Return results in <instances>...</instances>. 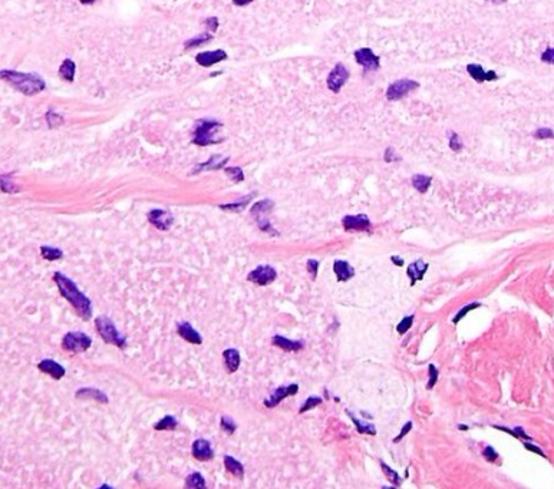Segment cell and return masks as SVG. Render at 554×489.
<instances>
[{"label":"cell","instance_id":"obj_1","mask_svg":"<svg viewBox=\"0 0 554 489\" xmlns=\"http://www.w3.org/2000/svg\"><path fill=\"white\" fill-rule=\"evenodd\" d=\"M53 280L60 290V294L65 297L70 304L75 307L76 313L83 320H89L92 317V304L91 300L78 290L76 284L63 274L56 273L53 275Z\"/></svg>","mask_w":554,"mask_h":489},{"label":"cell","instance_id":"obj_2","mask_svg":"<svg viewBox=\"0 0 554 489\" xmlns=\"http://www.w3.org/2000/svg\"><path fill=\"white\" fill-rule=\"evenodd\" d=\"M1 79L7 80L13 88L23 95H36L45 89V80L36 73H20L16 70H1Z\"/></svg>","mask_w":554,"mask_h":489},{"label":"cell","instance_id":"obj_3","mask_svg":"<svg viewBox=\"0 0 554 489\" xmlns=\"http://www.w3.org/2000/svg\"><path fill=\"white\" fill-rule=\"evenodd\" d=\"M95 324H96L98 333L101 334V337H102L106 343L115 344V346L121 347V349H122V347H125L127 340H125V337L118 331V329H116V326L114 324V321H112V320L108 319V317H105V316H101V317H96Z\"/></svg>","mask_w":554,"mask_h":489},{"label":"cell","instance_id":"obj_4","mask_svg":"<svg viewBox=\"0 0 554 489\" xmlns=\"http://www.w3.org/2000/svg\"><path fill=\"white\" fill-rule=\"evenodd\" d=\"M219 128H221V125L216 121L201 119L197 124L196 131H194V144L206 147L210 144L219 142V139H216V132H217Z\"/></svg>","mask_w":554,"mask_h":489},{"label":"cell","instance_id":"obj_5","mask_svg":"<svg viewBox=\"0 0 554 489\" xmlns=\"http://www.w3.org/2000/svg\"><path fill=\"white\" fill-rule=\"evenodd\" d=\"M91 344H92L91 337L86 336L85 333H79V331L68 333L62 340V347L68 352L73 353L86 352L91 347Z\"/></svg>","mask_w":554,"mask_h":489},{"label":"cell","instance_id":"obj_6","mask_svg":"<svg viewBox=\"0 0 554 489\" xmlns=\"http://www.w3.org/2000/svg\"><path fill=\"white\" fill-rule=\"evenodd\" d=\"M419 88V83L412 79H399L391 83L386 89V98L389 101H399L401 98L406 96L411 91H415Z\"/></svg>","mask_w":554,"mask_h":489},{"label":"cell","instance_id":"obj_7","mask_svg":"<svg viewBox=\"0 0 554 489\" xmlns=\"http://www.w3.org/2000/svg\"><path fill=\"white\" fill-rule=\"evenodd\" d=\"M349 76L350 75H349V70L346 69V66L343 63H337L327 76V88L333 93H339L342 86L349 79Z\"/></svg>","mask_w":554,"mask_h":489},{"label":"cell","instance_id":"obj_8","mask_svg":"<svg viewBox=\"0 0 554 489\" xmlns=\"http://www.w3.org/2000/svg\"><path fill=\"white\" fill-rule=\"evenodd\" d=\"M277 277V271L270 265H259L247 275V280L259 285L270 284Z\"/></svg>","mask_w":554,"mask_h":489},{"label":"cell","instance_id":"obj_9","mask_svg":"<svg viewBox=\"0 0 554 489\" xmlns=\"http://www.w3.org/2000/svg\"><path fill=\"white\" fill-rule=\"evenodd\" d=\"M273 210V201H270V200H263V201H260V203H257V204L254 205L253 208H252V214H253V217L257 220V223H259V227L262 228L263 231H272V227H270V223L266 220L265 217L270 213ZM273 233V231H272Z\"/></svg>","mask_w":554,"mask_h":489},{"label":"cell","instance_id":"obj_10","mask_svg":"<svg viewBox=\"0 0 554 489\" xmlns=\"http://www.w3.org/2000/svg\"><path fill=\"white\" fill-rule=\"evenodd\" d=\"M355 59H356V62H358L360 66H363L366 70H370V72L378 70L379 66H381L379 57L376 56L369 47H362V49L356 50L355 52Z\"/></svg>","mask_w":554,"mask_h":489},{"label":"cell","instance_id":"obj_11","mask_svg":"<svg viewBox=\"0 0 554 489\" xmlns=\"http://www.w3.org/2000/svg\"><path fill=\"white\" fill-rule=\"evenodd\" d=\"M342 226L346 231H370L372 228L370 220L365 214L345 216L342 220Z\"/></svg>","mask_w":554,"mask_h":489},{"label":"cell","instance_id":"obj_12","mask_svg":"<svg viewBox=\"0 0 554 489\" xmlns=\"http://www.w3.org/2000/svg\"><path fill=\"white\" fill-rule=\"evenodd\" d=\"M297 390H299V386L296 385V383H293V385H289V386H280L277 387L276 390L270 395V398H267L265 400V406H267V408H275V406H277L281 400L284 398H287V396H291V395H296L297 393Z\"/></svg>","mask_w":554,"mask_h":489},{"label":"cell","instance_id":"obj_13","mask_svg":"<svg viewBox=\"0 0 554 489\" xmlns=\"http://www.w3.org/2000/svg\"><path fill=\"white\" fill-rule=\"evenodd\" d=\"M148 220H150L152 226H155L158 230H162V231L170 230V227L173 226L174 223L173 216L168 211H164V210H152L148 214Z\"/></svg>","mask_w":554,"mask_h":489},{"label":"cell","instance_id":"obj_14","mask_svg":"<svg viewBox=\"0 0 554 489\" xmlns=\"http://www.w3.org/2000/svg\"><path fill=\"white\" fill-rule=\"evenodd\" d=\"M467 70H468L470 76H471L475 82H478V83H483V82H493V80L498 79V75H497L494 70H485L481 65L471 63V65H468V66H467Z\"/></svg>","mask_w":554,"mask_h":489},{"label":"cell","instance_id":"obj_15","mask_svg":"<svg viewBox=\"0 0 554 489\" xmlns=\"http://www.w3.org/2000/svg\"><path fill=\"white\" fill-rule=\"evenodd\" d=\"M197 62L198 65L204 66V68H210L216 63H219L221 60H226L227 59V53L224 50H213V52H203V53H198L197 55Z\"/></svg>","mask_w":554,"mask_h":489},{"label":"cell","instance_id":"obj_16","mask_svg":"<svg viewBox=\"0 0 554 489\" xmlns=\"http://www.w3.org/2000/svg\"><path fill=\"white\" fill-rule=\"evenodd\" d=\"M428 267H429V264H428V262H424L422 260H416V261L411 262V264L408 265V268H406V274H408V277H409V280H411V285H415L416 281H419V280H422V278H424V275H425V273H427Z\"/></svg>","mask_w":554,"mask_h":489},{"label":"cell","instance_id":"obj_17","mask_svg":"<svg viewBox=\"0 0 554 489\" xmlns=\"http://www.w3.org/2000/svg\"><path fill=\"white\" fill-rule=\"evenodd\" d=\"M193 455L198 461H210V459H213L214 452H213V448H211L208 441L197 439L196 442L193 444Z\"/></svg>","mask_w":554,"mask_h":489},{"label":"cell","instance_id":"obj_18","mask_svg":"<svg viewBox=\"0 0 554 489\" xmlns=\"http://www.w3.org/2000/svg\"><path fill=\"white\" fill-rule=\"evenodd\" d=\"M333 271H335L337 281H340V283L349 281L355 275V268L349 262L343 261V260H336L333 262Z\"/></svg>","mask_w":554,"mask_h":489},{"label":"cell","instance_id":"obj_19","mask_svg":"<svg viewBox=\"0 0 554 489\" xmlns=\"http://www.w3.org/2000/svg\"><path fill=\"white\" fill-rule=\"evenodd\" d=\"M37 367H39V370H40V372H43V373H46V375H50L53 379H56V380L62 379V377L65 376V367H62V366H60L59 363H56L55 360L45 359V360H42L40 363L37 364Z\"/></svg>","mask_w":554,"mask_h":489},{"label":"cell","instance_id":"obj_20","mask_svg":"<svg viewBox=\"0 0 554 489\" xmlns=\"http://www.w3.org/2000/svg\"><path fill=\"white\" fill-rule=\"evenodd\" d=\"M272 341H273V344H275V346L280 347V349H281V350H284V352H297V350H301V349L304 347L303 341L290 340V339H286V337H283V336H275Z\"/></svg>","mask_w":554,"mask_h":489},{"label":"cell","instance_id":"obj_21","mask_svg":"<svg viewBox=\"0 0 554 489\" xmlns=\"http://www.w3.org/2000/svg\"><path fill=\"white\" fill-rule=\"evenodd\" d=\"M177 331H178V334L184 339V340L190 341V343H194V344H200L201 341H203V339H201V336L197 333L196 330L193 329V326L190 324V323H180L178 324V329H177Z\"/></svg>","mask_w":554,"mask_h":489},{"label":"cell","instance_id":"obj_22","mask_svg":"<svg viewBox=\"0 0 554 489\" xmlns=\"http://www.w3.org/2000/svg\"><path fill=\"white\" fill-rule=\"evenodd\" d=\"M223 356H224V360H226L227 370L230 373H234L240 366V353L237 352L236 349H227V350H224Z\"/></svg>","mask_w":554,"mask_h":489},{"label":"cell","instance_id":"obj_23","mask_svg":"<svg viewBox=\"0 0 554 489\" xmlns=\"http://www.w3.org/2000/svg\"><path fill=\"white\" fill-rule=\"evenodd\" d=\"M75 70H76L75 62H72L70 59H65L63 63L59 68V75H60L62 79H65L66 82H73V79H75Z\"/></svg>","mask_w":554,"mask_h":489},{"label":"cell","instance_id":"obj_24","mask_svg":"<svg viewBox=\"0 0 554 489\" xmlns=\"http://www.w3.org/2000/svg\"><path fill=\"white\" fill-rule=\"evenodd\" d=\"M431 182H432V178L428 177V175H424V174H416L412 177V185H414L416 191L421 194L427 193L429 187H431Z\"/></svg>","mask_w":554,"mask_h":489},{"label":"cell","instance_id":"obj_25","mask_svg":"<svg viewBox=\"0 0 554 489\" xmlns=\"http://www.w3.org/2000/svg\"><path fill=\"white\" fill-rule=\"evenodd\" d=\"M224 467H226V469L230 474L239 477V478H242L243 475H244V467H243L237 459H234L231 456H224Z\"/></svg>","mask_w":554,"mask_h":489},{"label":"cell","instance_id":"obj_26","mask_svg":"<svg viewBox=\"0 0 554 489\" xmlns=\"http://www.w3.org/2000/svg\"><path fill=\"white\" fill-rule=\"evenodd\" d=\"M76 396L78 398H91V399H96V400H99V402H102V403H108V398H106V395H104L102 392H99V390H95V389H81V390H78L76 392Z\"/></svg>","mask_w":554,"mask_h":489},{"label":"cell","instance_id":"obj_27","mask_svg":"<svg viewBox=\"0 0 554 489\" xmlns=\"http://www.w3.org/2000/svg\"><path fill=\"white\" fill-rule=\"evenodd\" d=\"M40 254H42V257H43L45 260H49V261L59 260V258H62V255H63V252L59 250V248H56V247H47V245L40 247Z\"/></svg>","mask_w":554,"mask_h":489},{"label":"cell","instance_id":"obj_28","mask_svg":"<svg viewBox=\"0 0 554 489\" xmlns=\"http://www.w3.org/2000/svg\"><path fill=\"white\" fill-rule=\"evenodd\" d=\"M347 415H349V418L352 419V422H353V425L356 426V429H358L359 433H368V435H376V429H375V426L373 425H366V423H362V422L359 421V419H356L350 412H347Z\"/></svg>","mask_w":554,"mask_h":489},{"label":"cell","instance_id":"obj_29","mask_svg":"<svg viewBox=\"0 0 554 489\" xmlns=\"http://www.w3.org/2000/svg\"><path fill=\"white\" fill-rule=\"evenodd\" d=\"M175 428H177V419L174 416H165L154 426L155 431H174Z\"/></svg>","mask_w":554,"mask_h":489},{"label":"cell","instance_id":"obj_30","mask_svg":"<svg viewBox=\"0 0 554 489\" xmlns=\"http://www.w3.org/2000/svg\"><path fill=\"white\" fill-rule=\"evenodd\" d=\"M229 161V158H220V157H213L211 160L207 161V164H203V165H200V167H197V170L198 171H203V170H219V168H221L226 162Z\"/></svg>","mask_w":554,"mask_h":489},{"label":"cell","instance_id":"obj_31","mask_svg":"<svg viewBox=\"0 0 554 489\" xmlns=\"http://www.w3.org/2000/svg\"><path fill=\"white\" fill-rule=\"evenodd\" d=\"M254 194H250V195H247L246 198H243V200H240V201H237V203H233V204H227V205H221L220 208L221 210H227V211H234V213H239V211H242L243 208L246 207V205L249 204V201L253 198Z\"/></svg>","mask_w":554,"mask_h":489},{"label":"cell","instance_id":"obj_32","mask_svg":"<svg viewBox=\"0 0 554 489\" xmlns=\"http://www.w3.org/2000/svg\"><path fill=\"white\" fill-rule=\"evenodd\" d=\"M185 485H187L188 488H204V487H206V481H204V478L201 477V474L194 472V474H191V475L187 478Z\"/></svg>","mask_w":554,"mask_h":489},{"label":"cell","instance_id":"obj_33","mask_svg":"<svg viewBox=\"0 0 554 489\" xmlns=\"http://www.w3.org/2000/svg\"><path fill=\"white\" fill-rule=\"evenodd\" d=\"M381 468L382 471H383V474L388 477V479L392 482L393 487H401V478H399V475H398V472H395L392 468H389L383 461H381Z\"/></svg>","mask_w":554,"mask_h":489},{"label":"cell","instance_id":"obj_34","mask_svg":"<svg viewBox=\"0 0 554 489\" xmlns=\"http://www.w3.org/2000/svg\"><path fill=\"white\" fill-rule=\"evenodd\" d=\"M480 306H481V303H477V301H475V303H470V304H467L465 307L461 308V310L455 314V317L452 319V323H454V324H457V323H458V321H461V320L464 319V317H465L471 310H475V308H478Z\"/></svg>","mask_w":554,"mask_h":489},{"label":"cell","instance_id":"obj_35","mask_svg":"<svg viewBox=\"0 0 554 489\" xmlns=\"http://www.w3.org/2000/svg\"><path fill=\"white\" fill-rule=\"evenodd\" d=\"M320 403H322V399L319 398V396H310V398H307V400L304 402V405L300 408L299 413H304V412H307V410H310L313 409V408H316V406H319Z\"/></svg>","mask_w":554,"mask_h":489},{"label":"cell","instance_id":"obj_36","mask_svg":"<svg viewBox=\"0 0 554 489\" xmlns=\"http://www.w3.org/2000/svg\"><path fill=\"white\" fill-rule=\"evenodd\" d=\"M448 145H450V148L452 149L454 152H460V151L464 148V144H462L461 138H460V135H458V134H455V132H451L450 142H448Z\"/></svg>","mask_w":554,"mask_h":489},{"label":"cell","instance_id":"obj_37","mask_svg":"<svg viewBox=\"0 0 554 489\" xmlns=\"http://www.w3.org/2000/svg\"><path fill=\"white\" fill-rule=\"evenodd\" d=\"M412 323H414V316H406V317H404V319L401 320V321H399V324L396 326V331H398L399 334H405L408 330L411 329Z\"/></svg>","mask_w":554,"mask_h":489},{"label":"cell","instance_id":"obj_38","mask_svg":"<svg viewBox=\"0 0 554 489\" xmlns=\"http://www.w3.org/2000/svg\"><path fill=\"white\" fill-rule=\"evenodd\" d=\"M428 372H429V380H428V385H427V389H432V387L437 385V382H438V376H439V372L438 369L434 366V364H429V367H428Z\"/></svg>","mask_w":554,"mask_h":489},{"label":"cell","instance_id":"obj_39","mask_svg":"<svg viewBox=\"0 0 554 489\" xmlns=\"http://www.w3.org/2000/svg\"><path fill=\"white\" fill-rule=\"evenodd\" d=\"M210 39H211V36H208V34H201V36H198V37H193V39H190L188 42H185V46H187L188 49H191V47H197V46L204 45V43L208 42Z\"/></svg>","mask_w":554,"mask_h":489},{"label":"cell","instance_id":"obj_40","mask_svg":"<svg viewBox=\"0 0 554 489\" xmlns=\"http://www.w3.org/2000/svg\"><path fill=\"white\" fill-rule=\"evenodd\" d=\"M534 138H537V139H550V138H554L553 129H550V128H539L534 132Z\"/></svg>","mask_w":554,"mask_h":489},{"label":"cell","instance_id":"obj_41","mask_svg":"<svg viewBox=\"0 0 554 489\" xmlns=\"http://www.w3.org/2000/svg\"><path fill=\"white\" fill-rule=\"evenodd\" d=\"M220 425H221V428H223V429H224L227 433H233L234 431H236V423H234L233 419H230V418L223 416V418L220 419Z\"/></svg>","mask_w":554,"mask_h":489},{"label":"cell","instance_id":"obj_42","mask_svg":"<svg viewBox=\"0 0 554 489\" xmlns=\"http://www.w3.org/2000/svg\"><path fill=\"white\" fill-rule=\"evenodd\" d=\"M483 456L485 458V461H488V462H496L497 459H498V452H497L493 446H485V449L483 451Z\"/></svg>","mask_w":554,"mask_h":489},{"label":"cell","instance_id":"obj_43","mask_svg":"<svg viewBox=\"0 0 554 489\" xmlns=\"http://www.w3.org/2000/svg\"><path fill=\"white\" fill-rule=\"evenodd\" d=\"M226 172L230 175L231 178L234 180L236 182H240L244 180V174H243L242 168H239V167H234V168H226Z\"/></svg>","mask_w":554,"mask_h":489},{"label":"cell","instance_id":"obj_44","mask_svg":"<svg viewBox=\"0 0 554 489\" xmlns=\"http://www.w3.org/2000/svg\"><path fill=\"white\" fill-rule=\"evenodd\" d=\"M542 60L546 63L554 65V47H547L542 53Z\"/></svg>","mask_w":554,"mask_h":489},{"label":"cell","instance_id":"obj_45","mask_svg":"<svg viewBox=\"0 0 554 489\" xmlns=\"http://www.w3.org/2000/svg\"><path fill=\"white\" fill-rule=\"evenodd\" d=\"M412 426H414V425H412V422H406V423H405V426L402 428V431H401L399 435L393 439V444H398L402 438H405V436L409 433V431H412Z\"/></svg>","mask_w":554,"mask_h":489},{"label":"cell","instance_id":"obj_46","mask_svg":"<svg viewBox=\"0 0 554 489\" xmlns=\"http://www.w3.org/2000/svg\"><path fill=\"white\" fill-rule=\"evenodd\" d=\"M307 271L312 274L313 280L317 277V268H319V261L317 260H313V258H310L309 261H307Z\"/></svg>","mask_w":554,"mask_h":489},{"label":"cell","instance_id":"obj_47","mask_svg":"<svg viewBox=\"0 0 554 489\" xmlns=\"http://www.w3.org/2000/svg\"><path fill=\"white\" fill-rule=\"evenodd\" d=\"M383 160H385V162H393V161L399 160V157H398V155L395 154L393 148H386V151H385V155H383Z\"/></svg>","mask_w":554,"mask_h":489},{"label":"cell","instance_id":"obj_48","mask_svg":"<svg viewBox=\"0 0 554 489\" xmlns=\"http://www.w3.org/2000/svg\"><path fill=\"white\" fill-rule=\"evenodd\" d=\"M523 445H524V448H526L527 451H531V452H534V454H539V455L542 456V458H547V455H546V454L543 452V451L540 449V448H539V446H536V445L530 444V442H524Z\"/></svg>","mask_w":554,"mask_h":489},{"label":"cell","instance_id":"obj_49","mask_svg":"<svg viewBox=\"0 0 554 489\" xmlns=\"http://www.w3.org/2000/svg\"><path fill=\"white\" fill-rule=\"evenodd\" d=\"M391 260H392L393 264H395V265H398V267H402V265H404V260H402L401 257H398V255H392V257H391Z\"/></svg>","mask_w":554,"mask_h":489},{"label":"cell","instance_id":"obj_50","mask_svg":"<svg viewBox=\"0 0 554 489\" xmlns=\"http://www.w3.org/2000/svg\"><path fill=\"white\" fill-rule=\"evenodd\" d=\"M253 0H233V3L234 4H237V6H246V4H249V3H252Z\"/></svg>","mask_w":554,"mask_h":489},{"label":"cell","instance_id":"obj_51","mask_svg":"<svg viewBox=\"0 0 554 489\" xmlns=\"http://www.w3.org/2000/svg\"><path fill=\"white\" fill-rule=\"evenodd\" d=\"M458 428H460L461 431H468V426H465V425H460Z\"/></svg>","mask_w":554,"mask_h":489},{"label":"cell","instance_id":"obj_52","mask_svg":"<svg viewBox=\"0 0 554 489\" xmlns=\"http://www.w3.org/2000/svg\"><path fill=\"white\" fill-rule=\"evenodd\" d=\"M488 1H494V3H506L507 0H488Z\"/></svg>","mask_w":554,"mask_h":489},{"label":"cell","instance_id":"obj_53","mask_svg":"<svg viewBox=\"0 0 554 489\" xmlns=\"http://www.w3.org/2000/svg\"><path fill=\"white\" fill-rule=\"evenodd\" d=\"M95 0H81V3H85V4H88V3H93Z\"/></svg>","mask_w":554,"mask_h":489}]
</instances>
